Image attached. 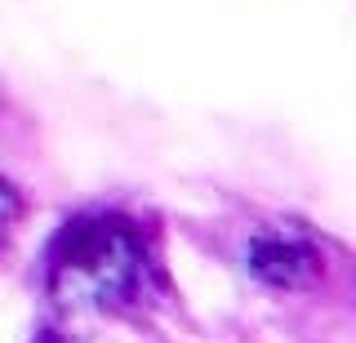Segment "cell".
Wrapping results in <instances>:
<instances>
[{"label":"cell","mask_w":356,"mask_h":343,"mask_svg":"<svg viewBox=\"0 0 356 343\" xmlns=\"http://www.w3.org/2000/svg\"><path fill=\"white\" fill-rule=\"evenodd\" d=\"M22 214H27V201H22V192L5 179V174H0V254L9 250V241H14Z\"/></svg>","instance_id":"3957f363"},{"label":"cell","mask_w":356,"mask_h":343,"mask_svg":"<svg viewBox=\"0 0 356 343\" xmlns=\"http://www.w3.org/2000/svg\"><path fill=\"white\" fill-rule=\"evenodd\" d=\"M245 268L272 290H303L321 276V250L294 232H259L245 250Z\"/></svg>","instance_id":"7a4b0ae2"},{"label":"cell","mask_w":356,"mask_h":343,"mask_svg":"<svg viewBox=\"0 0 356 343\" xmlns=\"http://www.w3.org/2000/svg\"><path fill=\"white\" fill-rule=\"evenodd\" d=\"M31 343H72L63 335V330H54V326H44V330H36V335H31Z\"/></svg>","instance_id":"277c9868"},{"label":"cell","mask_w":356,"mask_h":343,"mask_svg":"<svg viewBox=\"0 0 356 343\" xmlns=\"http://www.w3.org/2000/svg\"><path fill=\"white\" fill-rule=\"evenodd\" d=\"M40 285L58 312L143 317L170 290L161 232L129 209H81L44 246Z\"/></svg>","instance_id":"6da1fadb"}]
</instances>
